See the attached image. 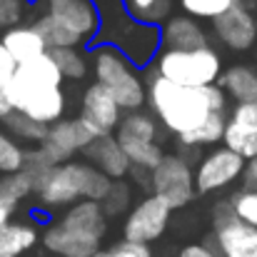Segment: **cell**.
<instances>
[{"instance_id":"6da1fadb","label":"cell","mask_w":257,"mask_h":257,"mask_svg":"<svg viewBox=\"0 0 257 257\" xmlns=\"http://www.w3.org/2000/svg\"><path fill=\"white\" fill-rule=\"evenodd\" d=\"M63 85L65 80L60 70L55 68L53 58L45 53L30 63L18 65L15 75L5 85V92L15 112L50 127L58 120H63L68 110V95Z\"/></svg>"},{"instance_id":"603a6c76","label":"cell","mask_w":257,"mask_h":257,"mask_svg":"<svg viewBox=\"0 0 257 257\" xmlns=\"http://www.w3.org/2000/svg\"><path fill=\"white\" fill-rule=\"evenodd\" d=\"M30 25H33L35 33L43 38L48 53H50V50H63V48H83V45H87L78 33H73L70 28H65L63 23H58L55 18H50V15H45V13L38 15Z\"/></svg>"},{"instance_id":"4fadbf2b","label":"cell","mask_w":257,"mask_h":257,"mask_svg":"<svg viewBox=\"0 0 257 257\" xmlns=\"http://www.w3.org/2000/svg\"><path fill=\"white\" fill-rule=\"evenodd\" d=\"M122 110L115 102V97L97 83H90L83 90L80 97V112L78 120L92 133V138H102V135H115L120 120H122Z\"/></svg>"},{"instance_id":"d6986e66","label":"cell","mask_w":257,"mask_h":257,"mask_svg":"<svg viewBox=\"0 0 257 257\" xmlns=\"http://www.w3.org/2000/svg\"><path fill=\"white\" fill-rule=\"evenodd\" d=\"M160 48L163 50H200L212 48L210 33L187 15H170L160 25Z\"/></svg>"},{"instance_id":"8992f818","label":"cell","mask_w":257,"mask_h":257,"mask_svg":"<svg viewBox=\"0 0 257 257\" xmlns=\"http://www.w3.org/2000/svg\"><path fill=\"white\" fill-rule=\"evenodd\" d=\"M153 75L185 87L217 85L222 75V58L215 48L200 50H160L148 68Z\"/></svg>"},{"instance_id":"30bf717a","label":"cell","mask_w":257,"mask_h":257,"mask_svg":"<svg viewBox=\"0 0 257 257\" xmlns=\"http://www.w3.org/2000/svg\"><path fill=\"white\" fill-rule=\"evenodd\" d=\"M170 215L172 210L163 200H158L155 195H145L125 215L122 240L125 242H138V245L158 242L165 235L168 225H170Z\"/></svg>"},{"instance_id":"277c9868","label":"cell","mask_w":257,"mask_h":257,"mask_svg":"<svg viewBox=\"0 0 257 257\" xmlns=\"http://www.w3.org/2000/svg\"><path fill=\"white\" fill-rule=\"evenodd\" d=\"M110 187L112 180H107L102 172L87 165L83 158H75L70 163L55 165L33 192L43 207L53 210V207H70L83 200L102 202Z\"/></svg>"},{"instance_id":"cb8c5ba5","label":"cell","mask_w":257,"mask_h":257,"mask_svg":"<svg viewBox=\"0 0 257 257\" xmlns=\"http://www.w3.org/2000/svg\"><path fill=\"white\" fill-rule=\"evenodd\" d=\"M38 240L40 235L30 222H10L0 230V257H23Z\"/></svg>"},{"instance_id":"e575fe53","label":"cell","mask_w":257,"mask_h":257,"mask_svg":"<svg viewBox=\"0 0 257 257\" xmlns=\"http://www.w3.org/2000/svg\"><path fill=\"white\" fill-rule=\"evenodd\" d=\"M107 252H110V257H153L150 245H138V242H125V240L112 245Z\"/></svg>"},{"instance_id":"f35d334b","label":"cell","mask_w":257,"mask_h":257,"mask_svg":"<svg viewBox=\"0 0 257 257\" xmlns=\"http://www.w3.org/2000/svg\"><path fill=\"white\" fill-rule=\"evenodd\" d=\"M15 210H18V205H15V202H10V200L0 197V230H3L5 225H10V222H13Z\"/></svg>"},{"instance_id":"5b68a950","label":"cell","mask_w":257,"mask_h":257,"mask_svg":"<svg viewBox=\"0 0 257 257\" xmlns=\"http://www.w3.org/2000/svg\"><path fill=\"white\" fill-rule=\"evenodd\" d=\"M90 70L92 83L102 85L120 105L122 112H138L145 107V78L140 70L112 45H90Z\"/></svg>"},{"instance_id":"4316f807","label":"cell","mask_w":257,"mask_h":257,"mask_svg":"<svg viewBox=\"0 0 257 257\" xmlns=\"http://www.w3.org/2000/svg\"><path fill=\"white\" fill-rule=\"evenodd\" d=\"M122 5L130 18L153 28H160L172 15V0H122Z\"/></svg>"},{"instance_id":"5bb4252c","label":"cell","mask_w":257,"mask_h":257,"mask_svg":"<svg viewBox=\"0 0 257 257\" xmlns=\"http://www.w3.org/2000/svg\"><path fill=\"white\" fill-rule=\"evenodd\" d=\"M210 35H215V40L220 45H225L227 50H235V53L250 50L257 43V18L252 8L235 3L227 13H222L217 20H212Z\"/></svg>"},{"instance_id":"83f0119b","label":"cell","mask_w":257,"mask_h":257,"mask_svg":"<svg viewBox=\"0 0 257 257\" xmlns=\"http://www.w3.org/2000/svg\"><path fill=\"white\" fill-rule=\"evenodd\" d=\"M3 125H5V133H8L13 140H18V143H30V145H35V148H38V145L45 140V135H48V127H45V125H40V122H35V120H30V117H25V115H20V112H13L10 117H5Z\"/></svg>"},{"instance_id":"f1b7e54d","label":"cell","mask_w":257,"mask_h":257,"mask_svg":"<svg viewBox=\"0 0 257 257\" xmlns=\"http://www.w3.org/2000/svg\"><path fill=\"white\" fill-rule=\"evenodd\" d=\"M237 0H177V5L182 8V15L192 18V20H217L222 13H227Z\"/></svg>"},{"instance_id":"4dcf8cb0","label":"cell","mask_w":257,"mask_h":257,"mask_svg":"<svg viewBox=\"0 0 257 257\" xmlns=\"http://www.w3.org/2000/svg\"><path fill=\"white\" fill-rule=\"evenodd\" d=\"M100 205H102V210H105L107 217H115V215L130 212V207H133V185L125 182V180L112 182L107 197H105Z\"/></svg>"},{"instance_id":"ba28073f","label":"cell","mask_w":257,"mask_h":257,"mask_svg":"<svg viewBox=\"0 0 257 257\" xmlns=\"http://www.w3.org/2000/svg\"><path fill=\"white\" fill-rule=\"evenodd\" d=\"M148 187L170 210L187 207L195 197V168L182 153H170L150 170Z\"/></svg>"},{"instance_id":"e0dca14e","label":"cell","mask_w":257,"mask_h":257,"mask_svg":"<svg viewBox=\"0 0 257 257\" xmlns=\"http://www.w3.org/2000/svg\"><path fill=\"white\" fill-rule=\"evenodd\" d=\"M40 242H43V250L50 257H92L100 250V240L63 225L60 220H55L45 227Z\"/></svg>"},{"instance_id":"ffe728a7","label":"cell","mask_w":257,"mask_h":257,"mask_svg":"<svg viewBox=\"0 0 257 257\" xmlns=\"http://www.w3.org/2000/svg\"><path fill=\"white\" fill-rule=\"evenodd\" d=\"M60 222L73 227V230L85 232V235L100 240V242H102V237L107 232V215H105L102 205L92 202V200H83V202H75V205L65 207Z\"/></svg>"},{"instance_id":"d6a6232c","label":"cell","mask_w":257,"mask_h":257,"mask_svg":"<svg viewBox=\"0 0 257 257\" xmlns=\"http://www.w3.org/2000/svg\"><path fill=\"white\" fill-rule=\"evenodd\" d=\"M227 202L245 225L257 230V190H237Z\"/></svg>"},{"instance_id":"ab89813d","label":"cell","mask_w":257,"mask_h":257,"mask_svg":"<svg viewBox=\"0 0 257 257\" xmlns=\"http://www.w3.org/2000/svg\"><path fill=\"white\" fill-rule=\"evenodd\" d=\"M13 112H15V110H13V102H10L5 87H0V122H3L5 117H10Z\"/></svg>"},{"instance_id":"f546056e","label":"cell","mask_w":257,"mask_h":257,"mask_svg":"<svg viewBox=\"0 0 257 257\" xmlns=\"http://www.w3.org/2000/svg\"><path fill=\"white\" fill-rule=\"evenodd\" d=\"M25 165V148L13 140L5 130H0V172L3 175H13L20 172Z\"/></svg>"},{"instance_id":"52a82bcc","label":"cell","mask_w":257,"mask_h":257,"mask_svg":"<svg viewBox=\"0 0 257 257\" xmlns=\"http://www.w3.org/2000/svg\"><path fill=\"white\" fill-rule=\"evenodd\" d=\"M115 140L130 160L133 170L150 172L165 158L160 145V125L148 110L125 112L115 130Z\"/></svg>"},{"instance_id":"9a60e30c","label":"cell","mask_w":257,"mask_h":257,"mask_svg":"<svg viewBox=\"0 0 257 257\" xmlns=\"http://www.w3.org/2000/svg\"><path fill=\"white\" fill-rule=\"evenodd\" d=\"M45 15L55 18L73 33H78L85 43H95L100 33V15L92 0H38Z\"/></svg>"},{"instance_id":"2e32d148","label":"cell","mask_w":257,"mask_h":257,"mask_svg":"<svg viewBox=\"0 0 257 257\" xmlns=\"http://www.w3.org/2000/svg\"><path fill=\"white\" fill-rule=\"evenodd\" d=\"M222 145L245 163L257 158V105H232L227 110Z\"/></svg>"},{"instance_id":"8d00e7d4","label":"cell","mask_w":257,"mask_h":257,"mask_svg":"<svg viewBox=\"0 0 257 257\" xmlns=\"http://www.w3.org/2000/svg\"><path fill=\"white\" fill-rule=\"evenodd\" d=\"M177 257H217V252L207 245V242H190L180 250Z\"/></svg>"},{"instance_id":"d590c367","label":"cell","mask_w":257,"mask_h":257,"mask_svg":"<svg viewBox=\"0 0 257 257\" xmlns=\"http://www.w3.org/2000/svg\"><path fill=\"white\" fill-rule=\"evenodd\" d=\"M15 68H18V63L10 58V53L0 43V87H5L10 83V78L15 75Z\"/></svg>"},{"instance_id":"d4e9b609","label":"cell","mask_w":257,"mask_h":257,"mask_svg":"<svg viewBox=\"0 0 257 257\" xmlns=\"http://www.w3.org/2000/svg\"><path fill=\"white\" fill-rule=\"evenodd\" d=\"M225 120H227V112H212L197 130H192L177 140L180 148H187V150L217 148L222 143V135H225Z\"/></svg>"},{"instance_id":"484cf974","label":"cell","mask_w":257,"mask_h":257,"mask_svg":"<svg viewBox=\"0 0 257 257\" xmlns=\"http://www.w3.org/2000/svg\"><path fill=\"white\" fill-rule=\"evenodd\" d=\"M55 63V68L60 70L63 80H73L80 83L85 80L90 73V58L83 48H63V50H50L48 53Z\"/></svg>"},{"instance_id":"3957f363","label":"cell","mask_w":257,"mask_h":257,"mask_svg":"<svg viewBox=\"0 0 257 257\" xmlns=\"http://www.w3.org/2000/svg\"><path fill=\"white\" fill-rule=\"evenodd\" d=\"M100 15V45L117 48L135 68H150L160 50V28L138 23L127 15L122 0H92Z\"/></svg>"},{"instance_id":"ac0fdd59","label":"cell","mask_w":257,"mask_h":257,"mask_svg":"<svg viewBox=\"0 0 257 257\" xmlns=\"http://www.w3.org/2000/svg\"><path fill=\"white\" fill-rule=\"evenodd\" d=\"M83 160L87 165H92L97 172H102L107 180L117 182V180H125L130 172H133V165L130 160L125 158V153L120 150L115 135H102V138H95L85 150L80 153Z\"/></svg>"},{"instance_id":"1f68e13d","label":"cell","mask_w":257,"mask_h":257,"mask_svg":"<svg viewBox=\"0 0 257 257\" xmlns=\"http://www.w3.org/2000/svg\"><path fill=\"white\" fill-rule=\"evenodd\" d=\"M28 195H33V182L25 172H13V175H3L0 177V197L10 200V202H20Z\"/></svg>"},{"instance_id":"44dd1931","label":"cell","mask_w":257,"mask_h":257,"mask_svg":"<svg viewBox=\"0 0 257 257\" xmlns=\"http://www.w3.org/2000/svg\"><path fill=\"white\" fill-rule=\"evenodd\" d=\"M217 85L235 105H257V68L252 65H230L222 70Z\"/></svg>"},{"instance_id":"836d02e7","label":"cell","mask_w":257,"mask_h":257,"mask_svg":"<svg viewBox=\"0 0 257 257\" xmlns=\"http://www.w3.org/2000/svg\"><path fill=\"white\" fill-rule=\"evenodd\" d=\"M25 18V0H0V30H10L23 25Z\"/></svg>"},{"instance_id":"7c38bea8","label":"cell","mask_w":257,"mask_h":257,"mask_svg":"<svg viewBox=\"0 0 257 257\" xmlns=\"http://www.w3.org/2000/svg\"><path fill=\"white\" fill-rule=\"evenodd\" d=\"M92 140H95L92 133L78 117H63L48 127V135L38 145V150L50 165H63L75 160V155H80Z\"/></svg>"},{"instance_id":"b9f144b4","label":"cell","mask_w":257,"mask_h":257,"mask_svg":"<svg viewBox=\"0 0 257 257\" xmlns=\"http://www.w3.org/2000/svg\"><path fill=\"white\" fill-rule=\"evenodd\" d=\"M237 3H242V5H250V8H252V5H257V0H237Z\"/></svg>"},{"instance_id":"9c48e42d","label":"cell","mask_w":257,"mask_h":257,"mask_svg":"<svg viewBox=\"0 0 257 257\" xmlns=\"http://www.w3.org/2000/svg\"><path fill=\"white\" fill-rule=\"evenodd\" d=\"M217 257H257V230L245 225L227 200L212 210V235L205 240Z\"/></svg>"},{"instance_id":"60d3db41","label":"cell","mask_w":257,"mask_h":257,"mask_svg":"<svg viewBox=\"0 0 257 257\" xmlns=\"http://www.w3.org/2000/svg\"><path fill=\"white\" fill-rule=\"evenodd\" d=\"M92 257H110V252H107V250H97Z\"/></svg>"},{"instance_id":"7402d4cb","label":"cell","mask_w":257,"mask_h":257,"mask_svg":"<svg viewBox=\"0 0 257 257\" xmlns=\"http://www.w3.org/2000/svg\"><path fill=\"white\" fill-rule=\"evenodd\" d=\"M0 43H3V48L10 53V58L18 65L30 63V60H35V58H40V55L48 53L43 38L35 33L33 25H15V28L5 30L3 38H0Z\"/></svg>"},{"instance_id":"7a4b0ae2","label":"cell","mask_w":257,"mask_h":257,"mask_svg":"<svg viewBox=\"0 0 257 257\" xmlns=\"http://www.w3.org/2000/svg\"><path fill=\"white\" fill-rule=\"evenodd\" d=\"M207 87L175 85V83L163 80V78H158V75H153L148 70V78H145V92H148L145 107L168 135H175L180 140L187 133L197 130L212 115Z\"/></svg>"},{"instance_id":"8fae6325","label":"cell","mask_w":257,"mask_h":257,"mask_svg":"<svg viewBox=\"0 0 257 257\" xmlns=\"http://www.w3.org/2000/svg\"><path fill=\"white\" fill-rule=\"evenodd\" d=\"M242 172H245V160L240 155H235L232 150H227L225 145H217L197 160L195 195L220 192V190L235 185L237 180H242Z\"/></svg>"},{"instance_id":"74e56055","label":"cell","mask_w":257,"mask_h":257,"mask_svg":"<svg viewBox=\"0 0 257 257\" xmlns=\"http://www.w3.org/2000/svg\"><path fill=\"white\" fill-rule=\"evenodd\" d=\"M242 190H257V158L245 163L242 172Z\"/></svg>"}]
</instances>
